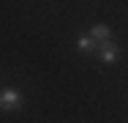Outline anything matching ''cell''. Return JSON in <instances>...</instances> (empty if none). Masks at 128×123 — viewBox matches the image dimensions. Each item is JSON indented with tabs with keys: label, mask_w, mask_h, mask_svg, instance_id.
Wrapping results in <instances>:
<instances>
[{
	"label": "cell",
	"mask_w": 128,
	"mask_h": 123,
	"mask_svg": "<svg viewBox=\"0 0 128 123\" xmlns=\"http://www.w3.org/2000/svg\"><path fill=\"white\" fill-rule=\"evenodd\" d=\"M22 104H25V96H22L19 88H11V85L0 88V109H3V112H14V109H19Z\"/></svg>",
	"instance_id": "obj_1"
},
{
	"label": "cell",
	"mask_w": 128,
	"mask_h": 123,
	"mask_svg": "<svg viewBox=\"0 0 128 123\" xmlns=\"http://www.w3.org/2000/svg\"><path fill=\"white\" fill-rule=\"evenodd\" d=\"M96 55H98V60H101V63H106V66H109V63H114V60L120 57V47H117L112 38H106V41H101V44H98Z\"/></svg>",
	"instance_id": "obj_2"
},
{
	"label": "cell",
	"mask_w": 128,
	"mask_h": 123,
	"mask_svg": "<svg viewBox=\"0 0 128 123\" xmlns=\"http://www.w3.org/2000/svg\"><path fill=\"white\" fill-rule=\"evenodd\" d=\"M98 44H101V41H96L90 33H87V36H79V38H76V49L82 52V55H93V52L98 49Z\"/></svg>",
	"instance_id": "obj_3"
},
{
	"label": "cell",
	"mask_w": 128,
	"mask_h": 123,
	"mask_svg": "<svg viewBox=\"0 0 128 123\" xmlns=\"http://www.w3.org/2000/svg\"><path fill=\"white\" fill-rule=\"evenodd\" d=\"M90 36L96 41H106V38H112V27L109 25H93L90 27Z\"/></svg>",
	"instance_id": "obj_4"
}]
</instances>
